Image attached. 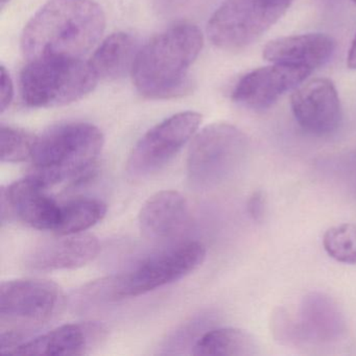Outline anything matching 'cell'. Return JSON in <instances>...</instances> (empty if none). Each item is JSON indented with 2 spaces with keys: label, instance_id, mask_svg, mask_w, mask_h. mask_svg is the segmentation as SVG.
<instances>
[{
  "label": "cell",
  "instance_id": "cell-1",
  "mask_svg": "<svg viewBox=\"0 0 356 356\" xmlns=\"http://www.w3.org/2000/svg\"><path fill=\"white\" fill-rule=\"evenodd\" d=\"M105 26L103 9L93 0H49L26 24L22 51L29 60L82 59Z\"/></svg>",
  "mask_w": 356,
  "mask_h": 356
},
{
  "label": "cell",
  "instance_id": "cell-2",
  "mask_svg": "<svg viewBox=\"0 0 356 356\" xmlns=\"http://www.w3.org/2000/svg\"><path fill=\"white\" fill-rule=\"evenodd\" d=\"M203 47V35L181 24L154 37L139 49L132 67L137 90L147 99H166L188 92L189 70Z\"/></svg>",
  "mask_w": 356,
  "mask_h": 356
},
{
  "label": "cell",
  "instance_id": "cell-3",
  "mask_svg": "<svg viewBox=\"0 0 356 356\" xmlns=\"http://www.w3.org/2000/svg\"><path fill=\"white\" fill-rule=\"evenodd\" d=\"M104 135L87 122L58 124L37 137L31 176L45 187L90 172L104 147Z\"/></svg>",
  "mask_w": 356,
  "mask_h": 356
},
{
  "label": "cell",
  "instance_id": "cell-4",
  "mask_svg": "<svg viewBox=\"0 0 356 356\" xmlns=\"http://www.w3.org/2000/svg\"><path fill=\"white\" fill-rule=\"evenodd\" d=\"M206 249L195 241L179 243L145 258L130 270L108 277L85 289V297L93 301H118L138 297L184 278L202 266Z\"/></svg>",
  "mask_w": 356,
  "mask_h": 356
},
{
  "label": "cell",
  "instance_id": "cell-5",
  "mask_svg": "<svg viewBox=\"0 0 356 356\" xmlns=\"http://www.w3.org/2000/svg\"><path fill=\"white\" fill-rule=\"evenodd\" d=\"M63 291L44 279H16L0 287V352L7 354L24 343L31 332L61 312Z\"/></svg>",
  "mask_w": 356,
  "mask_h": 356
},
{
  "label": "cell",
  "instance_id": "cell-6",
  "mask_svg": "<svg viewBox=\"0 0 356 356\" xmlns=\"http://www.w3.org/2000/svg\"><path fill=\"white\" fill-rule=\"evenodd\" d=\"M97 78L89 62L67 58L30 60L20 76L22 99L33 108L68 105L88 95Z\"/></svg>",
  "mask_w": 356,
  "mask_h": 356
},
{
  "label": "cell",
  "instance_id": "cell-7",
  "mask_svg": "<svg viewBox=\"0 0 356 356\" xmlns=\"http://www.w3.org/2000/svg\"><path fill=\"white\" fill-rule=\"evenodd\" d=\"M293 0H226L208 24L218 49L237 51L257 41L286 13Z\"/></svg>",
  "mask_w": 356,
  "mask_h": 356
},
{
  "label": "cell",
  "instance_id": "cell-8",
  "mask_svg": "<svg viewBox=\"0 0 356 356\" xmlns=\"http://www.w3.org/2000/svg\"><path fill=\"white\" fill-rule=\"evenodd\" d=\"M247 136L230 124L218 122L201 131L191 143L187 172L195 186H214L230 176L247 153Z\"/></svg>",
  "mask_w": 356,
  "mask_h": 356
},
{
  "label": "cell",
  "instance_id": "cell-9",
  "mask_svg": "<svg viewBox=\"0 0 356 356\" xmlns=\"http://www.w3.org/2000/svg\"><path fill=\"white\" fill-rule=\"evenodd\" d=\"M201 122L199 113L182 112L152 128L133 149L127 163L128 174L143 178L161 170L191 140Z\"/></svg>",
  "mask_w": 356,
  "mask_h": 356
},
{
  "label": "cell",
  "instance_id": "cell-10",
  "mask_svg": "<svg viewBox=\"0 0 356 356\" xmlns=\"http://www.w3.org/2000/svg\"><path fill=\"white\" fill-rule=\"evenodd\" d=\"M61 205L47 193V187L33 176L1 187V222L17 216L22 222L39 230L57 228Z\"/></svg>",
  "mask_w": 356,
  "mask_h": 356
},
{
  "label": "cell",
  "instance_id": "cell-11",
  "mask_svg": "<svg viewBox=\"0 0 356 356\" xmlns=\"http://www.w3.org/2000/svg\"><path fill=\"white\" fill-rule=\"evenodd\" d=\"M291 106L298 124L310 134H332L341 124L339 93L328 79H314L297 87L291 95Z\"/></svg>",
  "mask_w": 356,
  "mask_h": 356
},
{
  "label": "cell",
  "instance_id": "cell-12",
  "mask_svg": "<svg viewBox=\"0 0 356 356\" xmlns=\"http://www.w3.org/2000/svg\"><path fill=\"white\" fill-rule=\"evenodd\" d=\"M312 74L305 68L274 63L243 76L232 92L233 101L253 110L274 105L283 95L299 87Z\"/></svg>",
  "mask_w": 356,
  "mask_h": 356
},
{
  "label": "cell",
  "instance_id": "cell-13",
  "mask_svg": "<svg viewBox=\"0 0 356 356\" xmlns=\"http://www.w3.org/2000/svg\"><path fill=\"white\" fill-rule=\"evenodd\" d=\"M108 329L99 322L63 325L17 346L6 355H85L107 339Z\"/></svg>",
  "mask_w": 356,
  "mask_h": 356
},
{
  "label": "cell",
  "instance_id": "cell-14",
  "mask_svg": "<svg viewBox=\"0 0 356 356\" xmlns=\"http://www.w3.org/2000/svg\"><path fill=\"white\" fill-rule=\"evenodd\" d=\"M101 250L91 234H68L45 239L35 245L24 257V266L33 272L74 270L92 261Z\"/></svg>",
  "mask_w": 356,
  "mask_h": 356
},
{
  "label": "cell",
  "instance_id": "cell-15",
  "mask_svg": "<svg viewBox=\"0 0 356 356\" xmlns=\"http://www.w3.org/2000/svg\"><path fill=\"white\" fill-rule=\"evenodd\" d=\"M138 222L141 233L149 241L172 243L191 228V210L180 193L162 191L143 204Z\"/></svg>",
  "mask_w": 356,
  "mask_h": 356
},
{
  "label": "cell",
  "instance_id": "cell-16",
  "mask_svg": "<svg viewBox=\"0 0 356 356\" xmlns=\"http://www.w3.org/2000/svg\"><path fill=\"white\" fill-rule=\"evenodd\" d=\"M335 51V41L325 34L281 37L264 47V59L272 63L305 68L314 72L325 65Z\"/></svg>",
  "mask_w": 356,
  "mask_h": 356
},
{
  "label": "cell",
  "instance_id": "cell-17",
  "mask_svg": "<svg viewBox=\"0 0 356 356\" xmlns=\"http://www.w3.org/2000/svg\"><path fill=\"white\" fill-rule=\"evenodd\" d=\"M139 49L136 39L127 33H116L102 42L89 64L97 78L112 80L132 70Z\"/></svg>",
  "mask_w": 356,
  "mask_h": 356
},
{
  "label": "cell",
  "instance_id": "cell-18",
  "mask_svg": "<svg viewBox=\"0 0 356 356\" xmlns=\"http://www.w3.org/2000/svg\"><path fill=\"white\" fill-rule=\"evenodd\" d=\"M193 355L253 356L259 347L253 335L237 328H218L204 333L193 346Z\"/></svg>",
  "mask_w": 356,
  "mask_h": 356
},
{
  "label": "cell",
  "instance_id": "cell-19",
  "mask_svg": "<svg viewBox=\"0 0 356 356\" xmlns=\"http://www.w3.org/2000/svg\"><path fill=\"white\" fill-rule=\"evenodd\" d=\"M107 206L95 199H78L61 205L57 234H78L105 218Z\"/></svg>",
  "mask_w": 356,
  "mask_h": 356
},
{
  "label": "cell",
  "instance_id": "cell-20",
  "mask_svg": "<svg viewBox=\"0 0 356 356\" xmlns=\"http://www.w3.org/2000/svg\"><path fill=\"white\" fill-rule=\"evenodd\" d=\"M304 328L318 339H330L339 332L341 316L331 301L322 296L312 295L303 306Z\"/></svg>",
  "mask_w": 356,
  "mask_h": 356
},
{
  "label": "cell",
  "instance_id": "cell-21",
  "mask_svg": "<svg viewBox=\"0 0 356 356\" xmlns=\"http://www.w3.org/2000/svg\"><path fill=\"white\" fill-rule=\"evenodd\" d=\"M323 247L337 262L356 264V224L346 222L329 228L323 236Z\"/></svg>",
  "mask_w": 356,
  "mask_h": 356
},
{
  "label": "cell",
  "instance_id": "cell-22",
  "mask_svg": "<svg viewBox=\"0 0 356 356\" xmlns=\"http://www.w3.org/2000/svg\"><path fill=\"white\" fill-rule=\"evenodd\" d=\"M37 137L20 129L1 126L0 159L3 163H20L32 160Z\"/></svg>",
  "mask_w": 356,
  "mask_h": 356
},
{
  "label": "cell",
  "instance_id": "cell-23",
  "mask_svg": "<svg viewBox=\"0 0 356 356\" xmlns=\"http://www.w3.org/2000/svg\"><path fill=\"white\" fill-rule=\"evenodd\" d=\"M1 72H0V84H1V88H0V110L1 112H5L6 109L9 107L11 104L12 99H13V83H12L11 76L8 74L7 70L5 67H1Z\"/></svg>",
  "mask_w": 356,
  "mask_h": 356
},
{
  "label": "cell",
  "instance_id": "cell-24",
  "mask_svg": "<svg viewBox=\"0 0 356 356\" xmlns=\"http://www.w3.org/2000/svg\"><path fill=\"white\" fill-rule=\"evenodd\" d=\"M248 212L255 222H261L266 212V197L260 191H255L248 201Z\"/></svg>",
  "mask_w": 356,
  "mask_h": 356
},
{
  "label": "cell",
  "instance_id": "cell-25",
  "mask_svg": "<svg viewBox=\"0 0 356 356\" xmlns=\"http://www.w3.org/2000/svg\"><path fill=\"white\" fill-rule=\"evenodd\" d=\"M348 67L351 70H356V34L350 47L349 54L347 57Z\"/></svg>",
  "mask_w": 356,
  "mask_h": 356
},
{
  "label": "cell",
  "instance_id": "cell-26",
  "mask_svg": "<svg viewBox=\"0 0 356 356\" xmlns=\"http://www.w3.org/2000/svg\"><path fill=\"white\" fill-rule=\"evenodd\" d=\"M320 3H326V5H329V3H332L333 1H337V0H318Z\"/></svg>",
  "mask_w": 356,
  "mask_h": 356
},
{
  "label": "cell",
  "instance_id": "cell-27",
  "mask_svg": "<svg viewBox=\"0 0 356 356\" xmlns=\"http://www.w3.org/2000/svg\"><path fill=\"white\" fill-rule=\"evenodd\" d=\"M9 0H0V3H1V7H5L6 3H8Z\"/></svg>",
  "mask_w": 356,
  "mask_h": 356
},
{
  "label": "cell",
  "instance_id": "cell-28",
  "mask_svg": "<svg viewBox=\"0 0 356 356\" xmlns=\"http://www.w3.org/2000/svg\"><path fill=\"white\" fill-rule=\"evenodd\" d=\"M352 1H353V3H356V0H352Z\"/></svg>",
  "mask_w": 356,
  "mask_h": 356
}]
</instances>
